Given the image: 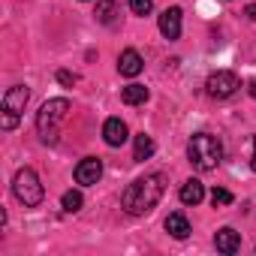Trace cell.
Here are the masks:
<instances>
[{"mask_svg": "<svg viewBox=\"0 0 256 256\" xmlns=\"http://www.w3.org/2000/svg\"><path fill=\"white\" fill-rule=\"evenodd\" d=\"M82 205H84V196H82L78 190H66V193L60 196V208H64L66 214H76Z\"/></svg>", "mask_w": 256, "mask_h": 256, "instance_id": "obj_17", "label": "cell"}, {"mask_svg": "<svg viewBox=\"0 0 256 256\" xmlns=\"http://www.w3.org/2000/svg\"><path fill=\"white\" fill-rule=\"evenodd\" d=\"M163 193H166V175L163 172H151L145 178H136L130 187L124 190L120 208L130 217H142V214H148V211L157 208V202L163 199Z\"/></svg>", "mask_w": 256, "mask_h": 256, "instance_id": "obj_1", "label": "cell"}, {"mask_svg": "<svg viewBox=\"0 0 256 256\" xmlns=\"http://www.w3.org/2000/svg\"><path fill=\"white\" fill-rule=\"evenodd\" d=\"M94 16H96L100 24H112L114 16H118V4H114V0H100L96 10H94Z\"/></svg>", "mask_w": 256, "mask_h": 256, "instance_id": "obj_16", "label": "cell"}, {"mask_svg": "<svg viewBox=\"0 0 256 256\" xmlns=\"http://www.w3.org/2000/svg\"><path fill=\"white\" fill-rule=\"evenodd\" d=\"M66 112H70V100L64 96L42 102V108L36 112V130L46 145H58V124L66 118Z\"/></svg>", "mask_w": 256, "mask_h": 256, "instance_id": "obj_3", "label": "cell"}, {"mask_svg": "<svg viewBox=\"0 0 256 256\" xmlns=\"http://www.w3.org/2000/svg\"><path fill=\"white\" fill-rule=\"evenodd\" d=\"M130 10H133V16H151L154 0H130Z\"/></svg>", "mask_w": 256, "mask_h": 256, "instance_id": "obj_18", "label": "cell"}, {"mask_svg": "<svg viewBox=\"0 0 256 256\" xmlns=\"http://www.w3.org/2000/svg\"><path fill=\"white\" fill-rule=\"evenodd\" d=\"M12 193H16V199L24 205V208H36L42 199H46V190H42V184H40V175L34 172V169H18L16 172V178H12Z\"/></svg>", "mask_w": 256, "mask_h": 256, "instance_id": "obj_4", "label": "cell"}, {"mask_svg": "<svg viewBox=\"0 0 256 256\" xmlns=\"http://www.w3.org/2000/svg\"><path fill=\"white\" fill-rule=\"evenodd\" d=\"M148 96H151L148 88H145V84H136V82H133V84H126V88L120 90V100H124L126 106H142Z\"/></svg>", "mask_w": 256, "mask_h": 256, "instance_id": "obj_14", "label": "cell"}, {"mask_svg": "<svg viewBox=\"0 0 256 256\" xmlns=\"http://www.w3.org/2000/svg\"><path fill=\"white\" fill-rule=\"evenodd\" d=\"M187 160H190V166L199 169V172L217 169L220 160H223V145H220V139L211 136V133H196V136L187 142Z\"/></svg>", "mask_w": 256, "mask_h": 256, "instance_id": "obj_2", "label": "cell"}, {"mask_svg": "<svg viewBox=\"0 0 256 256\" xmlns=\"http://www.w3.org/2000/svg\"><path fill=\"white\" fill-rule=\"evenodd\" d=\"M58 82H60L64 88H72V84H78V76L70 72V70H58Z\"/></svg>", "mask_w": 256, "mask_h": 256, "instance_id": "obj_20", "label": "cell"}, {"mask_svg": "<svg viewBox=\"0 0 256 256\" xmlns=\"http://www.w3.org/2000/svg\"><path fill=\"white\" fill-rule=\"evenodd\" d=\"M178 196H181V202H184V205H199V202L205 199V187H202V181H199V178H190V181H184V184H181Z\"/></svg>", "mask_w": 256, "mask_h": 256, "instance_id": "obj_12", "label": "cell"}, {"mask_svg": "<svg viewBox=\"0 0 256 256\" xmlns=\"http://www.w3.org/2000/svg\"><path fill=\"white\" fill-rule=\"evenodd\" d=\"M214 247H217L220 253L232 256V253H238V250H241V235H238L232 226H223V229L214 235Z\"/></svg>", "mask_w": 256, "mask_h": 256, "instance_id": "obj_11", "label": "cell"}, {"mask_svg": "<svg viewBox=\"0 0 256 256\" xmlns=\"http://www.w3.org/2000/svg\"><path fill=\"white\" fill-rule=\"evenodd\" d=\"M18 124V114H12V112H4V120H0V126H4V130L10 133L12 130V126Z\"/></svg>", "mask_w": 256, "mask_h": 256, "instance_id": "obj_21", "label": "cell"}, {"mask_svg": "<svg viewBox=\"0 0 256 256\" xmlns=\"http://www.w3.org/2000/svg\"><path fill=\"white\" fill-rule=\"evenodd\" d=\"M148 157H154V139L151 136H145V133H139L136 136V145H133V160H148Z\"/></svg>", "mask_w": 256, "mask_h": 256, "instance_id": "obj_15", "label": "cell"}, {"mask_svg": "<svg viewBox=\"0 0 256 256\" xmlns=\"http://www.w3.org/2000/svg\"><path fill=\"white\" fill-rule=\"evenodd\" d=\"M205 88H208V96H214V100H229V96L241 88V82H238L235 72H229V70H217V72L208 76Z\"/></svg>", "mask_w": 256, "mask_h": 256, "instance_id": "obj_5", "label": "cell"}, {"mask_svg": "<svg viewBox=\"0 0 256 256\" xmlns=\"http://www.w3.org/2000/svg\"><path fill=\"white\" fill-rule=\"evenodd\" d=\"M211 202H214V208H217V205H232V193L223 190V187H214V190H211Z\"/></svg>", "mask_w": 256, "mask_h": 256, "instance_id": "obj_19", "label": "cell"}, {"mask_svg": "<svg viewBox=\"0 0 256 256\" xmlns=\"http://www.w3.org/2000/svg\"><path fill=\"white\" fill-rule=\"evenodd\" d=\"M163 226H166V232H169L172 238H178V241H184V238H187V235L193 232V229H190V220H187V217H184L181 211H175V214H169Z\"/></svg>", "mask_w": 256, "mask_h": 256, "instance_id": "obj_13", "label": "cell"}, {"mask_svg": "<svg viewBox=\"0 0 256 256\" xmlns=\"http://www.w3.org/2000/svg\"><path fill=\"white\" fill-rule=\"evenodd\" d=\"M142 70H145V60H142V54H139L136 48H126V52H120V58H118V72H120V76H126V78H136Z\"/></svg>", "mask_w": 256, "mask_h": 256, "instance_id": "obj_9", "label": "cell"}, {"mask_svg": "<svg viewBox=\"0 0 256 256\" xmlns=\"http://www.w3.org/2000/svg\"><path fill=\"white\" fill-rule=\"evenodd\" d=\"M247 18H250V22H256V4H250V6H247Z\"/></svg>", "mask_w": 256, "mask_h": 256, "instance_id": "obj_22", "label": "cell"}, {"mask_svg": "<svg viewBox=\"0 0 256 256\" xmlns=\"http://www.w3.org/2000/svg\"><path fill=\"white\" fill-rule=\"evenodd\" d=\"M247 90H250V96L256 100V82H250V84H247Z\"/></svg>", "mask_w": 256, "mask_h": 256, "instance_id": "obj_23", "label": "cell"}, {"mask_svg": "<svg viewBox=\"0 0 256 256\" xmlns=\"http://www.w3.org/2000/svg\"><path fill=\"white\" fill-rule=\"evenodd\" d=\"M250 166H253V172H256V139H253V160H250Z\"/></svg>", "mask_w": 256, "mask_h": 256, "instance_id": "obj_24", "label": "cell"}, {"mask_svg": "<svg viewBox=\"0 0 256 256\" xmlns=\"http://www.w3.org/2000/svg\"><path fill=\"white\" fill-rule=\"evenodd\" d=\"M102 178V160L100 157H84L78 166H76V184L82 187H90Z\"/></svg>", "mask_w": 256, "mask_h": 256, "instance_id": "obj_6", "label": "cell"}, {"mask_svg": "<svg viewBox=\"0 0 256 256\" xmlns=\"http://www.w3.org/2000/svg\"><path fill=\"white\" fill-rule=\"evenodd\" d=\"M160 34L166 40H178L181 36V6L163 10V16H160Z\"/></svg>", "mask_w": 256, "mask_h": 256, "instance_id": "obj_10", "label": "cell"}, {"mask_svg": "<svg viewBox=\"0 0 256 256\" xmlns=\"http://www.w3.org/2000/svg\"><path fill=\"white\" fill-rule=\"evenodd\" d=\"M102 139H106L108 148H120L126 139H130V130H126V124L120 118H108L102 124Z\"/></svg>", "mask_w": 256, "mask_h": 256, "instance_id": "obj_7", "label": "cell"}, {"mask_svg": "<svg viewBox=\"0 0 256 256\" xmlns=\"http://www.w3.org/2000/svg\"><path fill=\"white\" fill-rule=\"evenodd\" d=\"M28 100H30V88H28V84H12V88L4 94V112L18 114V112H24Z\"/></svg>", "mask_w": 256, "mask_h": 256, "instance_id": "obj_8", "label": "cell"}]
</instances>
